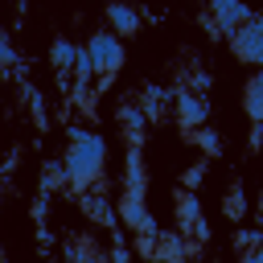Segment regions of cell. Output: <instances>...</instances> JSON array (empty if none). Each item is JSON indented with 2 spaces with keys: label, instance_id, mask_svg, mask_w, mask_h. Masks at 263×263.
I'll list each match as a JSON object with an SVG mask.
<instances>
[{
  "label": "cell",
  "instance_id": "14",
  "mask_svg": "<svg viewBox=\"0 0 263 263\" xmlns=\"http://www.w3.org/2000/svg\"><path fill=\"white\" fill-rule=\"evenodd\" d=\"M66 181H70V177H66V164L49 160V164H45V173H41V189H45V193H53V189H58V185H66Z\"/></svg>",
  "mask_w": 263,
  "mask_h": 263
},
{
  "label": "cell",
  "instance_id": "23",
  "mask_svg": "<svg viewBox=\"0 0 263 263\" xmlns=\"http://www.w3.org/2000/svg\"><path fill=\"white\" fill-rule=\"evenodd\" d=\"M111 263H127V247H123V242H115V251H111Z\"/></svg>",
  "mask_w": 263,
  "mask_h": 263
},
{
  "label": "cell",
  "instance_id": "1",
  "mask_svg": "<svg viewBox=\"0 0 263 263\" xmlns=\"http://www.w3.org/2000/svg\"><path fill=\"white\" fill-rule=\"evenodd\" d=\"M103 160H107V144H103V136H86L82 144H70V152H66V177L74 181V185H90V181H99L103 177Z\"/></svg>",
  "mask_w": 263,
  "mask_h": 263
},
{
  "label": "cell",
  "instance_id": "4",
  "mask_svg": "<svg viewBox=\"0 0 263 263\" xmlns=\"http://www.w3.org/2000/svg\"><path fill=\"white\" fill-rule=\"evenodd\" d=\"M214 16L222 21V33H230V37H234V33H238V29H242V25H247L255 12H251L247 4H234V0H218V4H214Z\"/></svg>",
  "mask_w": 263,
  "mask_h": 263
},
{
  "label": "cell",
  "instance_id": "10",
  "mask_svg": "<svg viewBox=\"0 0 263 263\" xmlns=\"http://www.w3.org/2000/svg\"><path fill=\"white\" fill-rule=\"evenodd\" d=\"M119 218L144 230V222H148V214H144V197H132V193H123V201H119Z\"/></svg>",
  "mask_w": 263,
  "mask_h": 263
},
{
  "label": "cell",
  "instance_id": "24",
  "mask_svg": "<svg viewBox=\"0 0 263 263\" xmlns=\"http://www.w3.org/2000/svg\"><path fill=\"white\" fill-rule=\"evenodd\" d=\"M259 140H263V123H255V127H251V148H259Z\"/></svg>",
  "mask_w": 263,
  "mask_h": 263
},
{
  "label": "cell",
  "instance_id": "13",
  "mask_svg": "<svg viewBox=\"0 0 263 263\" xmlns=\"http://www.w3.org/2000/svg\"><path fill=\"white\" fill-rule=\"evenodd\" d=\"M185 255V242L177 234H160V247H156V263H181Z\"/></svg>",
  "mask_w": 263,
  "mask_h": 263
},
{
  "label": "cell",
  "instance_id": "3",
  "mask_svg": "<svg viewBox=\"0 0 263 263\" xmlns=\"http://www.w3.org/2000/svg\"><path fill=\"white\" fill-rule=\"evenodd\" d=\"M234 53L247 58V62H255V66H263V16H251L234 33Z\"/></svg>",
  "mask_w": 263,
  "mask_h": 263
},
{
  "label": "cell",
  "instance_id": "21",
  "mask_svg": "<svg viewBox=\"0 0 263 263\" xmlns=\"http://www.w3.org/2000/svg\"><path fill=\"white\" fill-rule=\"evenodd\" d=\"M238 247H255V251H259V247H263V234H259V230H242V234H238Z\"/></svg>",
  "mask_w": 263,
  "mask_h": 263
},
{
  "label": "cell",
  "instance_id": "7",
  "mask_svg": "<svg viewBox=\"0 0 263 263\" xmlns=\"http://www.w3.org/2000/svg\"><path fill=\"white\" fill-rule=\"evenodd\" d=\"M119 123L127 127V140H132V148H140V140H144V132H140V127L148 123L144 107H132V103H127V107H119Z\"/></svg>",
  "mask_w": 263,
  "mask_h": 263
},
{
  "label": "cell",
  "instance_id": "2",
  "mask_svg": "<svg viewBox=\"0 0 263 263\" xmlns=\"http://www.w3.org/2000/svg\"><path fill=\"white\" fill-rule=\"evenodd\" d=\"M86 49H90V58H95V66H99L103 74H115V70L123 66V45H119L115 33H95V37L86 41Z\"/></svg>",
  "mask_w": 263,
  "mask_h": 263
},
{
  "label": "cell",
  "instance_id": "9",
  "mask_svg": "<svg viewBox=\"0 0 263 263\" xmlns=\"http://www.w3.org/2000/svg\"><path fill=\"white\" fill-rule=\"evenodd\" d=\"M177 111H181V123H185V127H197V123L205 119V99H197V95H177Z\"/></svg>",
  "mask_w": 263,
  "mask_h": 263
},
{
  "label": "cell",
  "instance_id": "17",
  "mask_svg": "<svg viewBox=\"0 0 263 263\" xmlns=\"http://www.w3.org/2000/svg\"><path fill=\"white\" fill-rule=\"evenodd\" d=\"M25 99H29V107H33V119H37V127H45L49 119H45V103H41V90H37V86H29V90H25Z\"/></svg>",
  "mask_w": 263,
  "mask_h": 263
},
{
  "label": "cell",
  "instance_id": "20",
  "mask_svg": "<svg viewBox=\"0 0 263 263\" xmlns=\"http://www.w3.org/2000/svg\"><path fill=\"white\" fill-rule=\"evenodd\" d=\"M201 181H205V168H201V164H193V168H185V189H197Z\"/></svg>",
  "mask_w": 263,
  "mask_h": 263
},
{
  "label": "cell",
  "instance_id": "8",
  "mask_svg": "<svg viewBox=\"0 0 263 263\" xmlns=\"http://www.w3.org/2000/svg\"><path fill=\"white\" fill-rule=\"evenodd\" d=\"M251 123H263V74H251L247 78V99H242Z\"/></svg>",
  "mask_w": 263,
  "mask_h": 263
},
{
  "label": "cell",
  "instance_id": "6",
  "mask_svg": "<svg viewBox=\"0 0 263 263\" xmlns=\"http://www.w3.org/2000/svg\"><path fill=\"white\" fill-rule=\"evenodd\" d=\"M74 58H78V45H70L66 37H58V41L49 45V62H53L58 74H74Z\"/></svg>",
  "mask_w": 263,
  "mask_h": 263
},
{
  "label": "cell",
  "instance_id": "11",
  "mask_svg": "<svg viewBox=\"0 0 263 263\" xmlns=\"http://www.w3.org/2000/svg\"><path fill=\"white\" fill-rule=\"evenodd\" d=\"M107 21L119 29V33H136L140 29V12H132V8H123V4H115V8H107Z\"/></svg>",
  "mask_w": 263,
  "mask_h": 263
},
{
  "label": "cell",
  "instance_id": "18",
  "mask_svg": "<svg viewBox=\"0 0 263 263\" xmlns=\"http://www.w3.org/2000/svg\"><path fill=\"white\" fill-rule=\"evenodd\" d=\"M160 99H164V95H160V86H148V90H144V115H148V119L160 111Z\"/></svg>",
  "mask_w": 263,
  "mask_h": 263
},
{
  "label": "cell",
  "instance_id": "12",
  "mask_svg": "<svg viewBox=\"0 0 263 263\" xmlns=\"http://www.w3.org/2000/svg\"><path fill=\"white\" fill-rule=\"evenodd\" d=\"M177 218H181V230H189V226L201 218V201H197L189 189H185V193H181V201H177Z\"/></svg>",
  "mask_w": 263,
  "mask_h": 263
},
{
  "label": "cell",
  "instance_id": "19",
  "mask_svg": "<svg viewBox=\"0 0 263 263\" xmlns=\"http://www.w3.org/2000/svg\"><path fill=\"white\" fill-rule=\"evenodd\" d=\"M197 144H201V148H205V152L214 156V152H218V132H210V127H201V132H197Z\"/></svg>",
  "mask_w": 263,
  "mask_h": 263
},
{
  "label": "cell",
  "instance_id": "5",
  "mask_svg": "<svg viewBox=\"0 0 263 263\" xmlns=\"http://www.w3.org/2000/svg\"><path fill=\"white\" fill-rule=\"evenodd\" d=\"M123 181H127V193L132 197H144V160H140V148H127V168H123Z\"/></svg>",
  "mask_w": 263,
  "mask_h": 263
},
{
  "label": "cell",
  "instance_id": "16",
  "mask_svg": "<svg viewBox=\"0 0 263 263\" xmlns=\"http://www.w3.org/2000/svg\"><path fill=\"white\" fill-rule=\"evenodd\" d=\"M82 210H86L90 218H99L103 226H115V214L107 210V201H103V197H82Z\"/></svg>",
  "mask_w": 263,
  "mask_h": 263
},
{
  "label": "cell",
  "instance_id": "22",
  "mask_svg": "<svg viewBox=\"0 0 263 263\" xmlns=\"http://www.w3.org/2000/svg\"><path fill=\"white\" fill-rule=\"evenodd\" d=\"M185 234H193L197 242H205V238H210V226H205V218H197V222H193V226H189Z\"/></svg>",
  "mask_w": 263,
  "mask_h": 263
},
{
  "label": "cell",
  "instance_id": "27",
  "mask_svg": "<svg viewBox=\"0 0 263 263\" xmlns=\"http://www.w3.org/2000/svg\"><path fill=\"white\" fill-rule=\"evenodd\" d=\"M259 214H263V197H259Z\"/></svg>",
  "mask_w": 263,
  "mask_h": 263
},
{
  "label": "cell",
  "instance_id": "15",
  "mask_svg": "<svg viewBox=\"0 0 263 263\" xmlns=\"http://www.w3.org/2000/svg\"><path fill=\"white\" fill-rule=\"evenodd\" d=\"M242 210H247V201H242V185H230V193H226V201H222V214L226 218H242Z\"/></svg>",
  "mask_w": 263,
  "mask_h": 263
},
{
  "label": "cell",
  "instance_id": "26",
  "mask_svg": "<svg viewBox=\"0 0 263 263\" xmlns=\"http://www.w3.org/2000/svg\"><path fill=\"white\" fill-rule=\"evenodd\" d=\"M74 263H103V259H95V255H82V259H74Z\"/></svg>",
  "mask_w": 263,
  "mask_h": 263
},
{
  "label": "cell",
  "instance_id": "25",
  "mask_svg": "<svg viewBox=\"0 0 263 263\" xmlns=\"http://www.w3.org/2000/svg\"><path fill=\"white\" fill-rule=\"evenodd\" d=\"M251 263H263V247H259V251H251Z\"/></svg>",
  "mask_w": 263,
  "mask_h": 263
}]
</instances>
